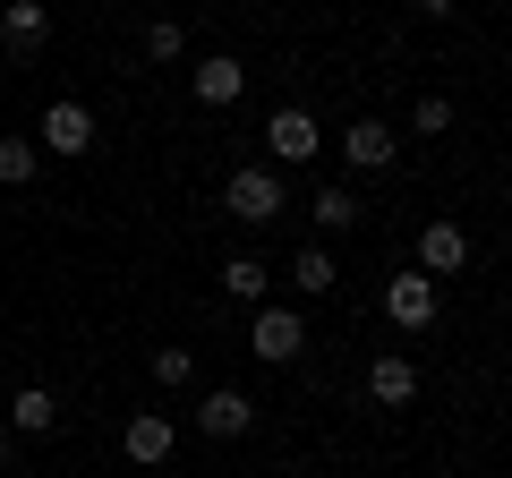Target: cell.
<instances>
[{"label":"cell","mask_w":512,"mask_h":478,"mask_svg":"<svg viewBox=\"0 0 512 478\" xmlns=\"http://www.w3.org/2000/svg\"><path fill=\"white\" fill-rule=\"evenodd\" d=\"M282 205H291V197H282V171H256V163H248V171H231V188H222V214L248 222V231H265Z\"/></svg>","instance_id":"cell-1"},{"label":"cell","mask_w":512,"mask_h":478,"mask_svg":"<svg viewBox=\"0 0 512 478\" xmlns=\"http://www.w3.org/2000/svg\"><path fill=\"white\" fill-rule=\"evenodd\" d=\"M197 427H205V436H214V444H239V436H248V427H256V402H248V393H239V385H214V393H205V402H197Z\"/></svg>","instance_id":"cell-2"},{"label":"cell","mask_w":512,"mask_h":478,"mask_svg":"<svg viewBox=\"0 0 512 478\" xmlns=\"http://www.w3.org/2000/svg\"><path fill=\"white\" fill-rule=\"evenodd\" d=\"M384 316H393L402 333H427V325H436V282H427V274H393V282H384Z\"/></svg>","instance_id":"cell-3"},{"label":"cell","mask_w":512,"mask_h":478,"mask_svg":"<svg viewBox=\"0 0 512 478\" xmlns=\"http://www.w3.org/2000/svg\"><path fill=\"white\" fill-rule=\"evenodd\" d=\"M265 146H274V163H308V154L325 146V129H316V120H308L299 103H282L274 120H265Z\"/></svg>","instance_id":"cell-4"},{"label":"cell","mask_w":512,"mask_h":478,"mask_svg":"<svg viewBox=\"0 0 512 478\" xmlns=\"http://www.w3.org/2000/svg\"><path fill=\"white\" fill-rule=\"evenodd\" d=\"M299 350H308V325H299L291 308H256V359H274V368H291Z\"/></svg>","instance_id":"cell-5"},{"label":"cell","mask_w":512,"mask_h":478,"mask_svg":"<svg viewBox=\"0 0 512 478\" xmlns=\"http://www.w3.org/2000/svg\"><path fill=\"white\" fill-rule=\"evenodd\" d=\"M461 265H470V231L461 222H427L419 231V274L436 282V274H461Z\"/></svg>","instance_id":"cell-6"},{"label":"cell","mask_w":512,"mask_h":478,"mask_svg":"<svg viewBox=\"0 0 512 478\" xmlns=\"http://www.w3.org/2000/svg\"><path fill=\"white\" fill-rule=\"evenodd\" d=\"M43 146H52L60 163H77V154L94 146V111L86 103H52V111H43Z\"/></svg>","instance_id":"cell-7"},{"label":"cell","mask_w":512,"mask_h":478,"mask_svg":"<svg viewBox=\"0 0 512 478\" xmlns=\"http://www.w3.org/2000/svg\"><path fill=\"white\" fill-rule=\"evenodd\" d=\"M43 35H52V9H43V0H9V9H0V43H9V52H43Z\"/></svg>","instance_id":"cell-8"},{"label":"cell","mask_w":512,"mask_h":478,"mask_svg":"<svg viewBox=\"0 0 512 478\" xmlns=\"http://www.w3.org/2000/svg\"><path fill=\"white\" fill-rule=\"evenodd\" d=\"M120 453L137 461V470H154V461H171V419H154V410H137V419L120 427Z\"/></svg>","instance_id":"cell-9"},{"label":"cell","mask_w":512,"mask_h":478,"mask_svg":"<svg viewBox=\"0 0 512 478\" xmlns=\"http://www.w3.org/2000/svg\"><path fill=\"white\" fill-rule=\"evenodd\" d=\"M188 86H197V103H205V111H222V103H239L248 69H239L231 52H214V60H197V77H188Z\"/></svg>","instance_id":"cell-10"},{"label":"cell","mask_w":512,"mask_h":478,"mask_svg":"<svg viewBox=\"0 0 512 478\" xmlns=\"http://www.w3.org/2000/svg\"><path fill=\"white\" fill-rule=\"evenodd\" d=\"M342 154L359 171H393V129H384V120H350L342 129Z\"/></svg>","instance_id":"cell-11"},{"label":"cell","mask_w":512,"mask_h":478,"mask_svg":"<svg viewBox=\"0 0 512 478\" xmlns=\"http://www.w3.org/2000/svg\"><path fill=\"white\" fill-rule=\"evenodd\" d=\"M367 393H376L384 410H402V402H419V368H410V359H393V350H384L376 368H367Z\"/></svg>","instance_id":"cell-12"},{"label":"cell","mask_w":512,"mask_h":478,"mask_svg":"<svg viewBox=\"0 0 512 478\" xmlns=\"http://www.w3.org/2000/svg\"><path fill=\"white\" fill-rule=\"evenodd\" d=\"M52 427H60V402L43 385H26L18 402H9V436H52Z\"/></svg>","instance_id":"cell-13"},{"label":"cell","mask_w":512,"mask_h":478,"mask_svg":"<svg viewBox=\"0 0 512 478\" xmlns=\"http://www.w3.org/2000/svg\"><path fill=\"white\" fill-rule=\"evenodd\" d=\"M291 282H299V291H308V299H325L333 282H342V265H333V248H325V239H316V248H299V257H291Z\"/></svg>","instance_id":"cell-14"},{"label":"cell","mask_w":512,"mask_h":478,"mask_svg":"<svg viewBox=\"0 0 512 478\" xmlns=\"http://www.w3.org/2000/svg\"><path fill=\"white\" fill-rule=\"evenodd\" d=\"M43 171V146H26V137H0V188H26Z\"/></svg>","instance_id":"cell-15"},{"label":"cell","mask_w":512,"mask_h":478,"mask_svg":"<svg viewBox=\"0 0 512 478\" xmlns=\"http://www.w3.org/2000/svg\"><path fill=\"white\" fill-rule=\"evenodd\" d=\"M308 214H316V231H350V222H359V197H350V188H316Z\"/></svg>","instance_id":"cell-16"},{"label":"cell","mask_w":512,"mask_h":478,"mask_svg":"<svg viewBox=\"0 0 512 478\" xmlns=\"http://www.w3.org/2000/svg\"><path fill=\"white\" fill-rule=\"evenodd\" d=\"M265 282H274V274H265L256 257H231V265H222V291H231V299H256V308H265Z\"/></svg>","instance_id":"cell-17"},{"label":"cell","mask_w":512,"mask_h":478,"mask_svg":"<svg viewBox=\"0 0 512 478\" xmlns=\"http://www.w3.org/2000/svg\"><path fill=\"white\" fill-rule=\"evenodd\" d=\"M188 376H197V350H188V342H163V350H154V385H188Z\"/></svg>","instance_id":"cell-18"},{"label":"cell","mask_w":512,"mask_h":478,"mask_svg":"<svg viewBox=\"0 0 512 478\" xmlns=\"http://www.w3.org/2000/svg\"><path fill=\"white\" fill-rule=\"evenodd\" d=\"M410 129H419V137H444V129H453V103H444V94H427V103L410 111Z\"/></svg>","instance_id":"cell-19"},{"label":"cell","mask_w":512,"mask_h":478,"mask_svg":"<svg viewBox=\"0 0 512 478\" xmlns=\"http://www.w3.org/2000/svg\"><path fill=\"white\" fill-rule=\"evenodd\" d=\"M180 52H188V35H180L171 18H163V26H146V60H180Z\"/></svg>","instance_id":"cell-20"},{"label":"cell","mask_w":512,"mask_h":478,"mask_svg":"<svg viewBox=\"0 0 512 478\" xmlns=\"http://www.w3.org/2000/svg\"><path fill=\"white\" fill-rule=\"evenodd\" d=\"M453 9H461V0H419V18H453Z\"/></svg>","instance_id":"cell-21"},{"label":"cell","mask_w":512,"mask_h":478,"mask_svg":"<svg viewBox=\"0 0 512 478\" xmlns=\"http://www.w3.org/2000/svg\"><path fill=\"white\" fill-rule=\"evenodd\" d=\"M9 461H18V436H9V427H0V470H9Z\"/></svg>","instance_id":"cell-22"}]
</instances>
